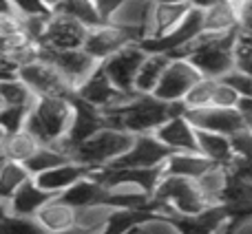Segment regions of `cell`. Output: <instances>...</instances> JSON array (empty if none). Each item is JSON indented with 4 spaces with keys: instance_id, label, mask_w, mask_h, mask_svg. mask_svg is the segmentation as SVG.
<instances>
[{
    "instance_id": "obj_25",
    "label": "cell",
    "mask_w": 252,
    "mask_h": 234,
    "mask_svg": "<svg viewBox=\"0 0 252 234\" xmlns=\"http://www.w3.org/2000/svg\"><path fill=\"white\" fill-rule=\"evenodd\" d=\"M153 7H155V0H124L122 7L111 18V22L122 27V29H128V31H133V33H137V38L142 40L148 20H151Z\"/></svg>"
},
{
    "instance_id": "obj_53",
    "label": "cell",
    "mask_w": 252,
    "mask_h": 234,
    "mask_svg": "<svg viewBox=\"0 0 252 234\" xmlns=\"http://www.w3.org/2000/svg\"><path fill=\"white\" fill-rule=\"evenodd\" d=\"M4 11H16L11 0H0V13H4Z\"/></svg>"
},
{
    "instance_id": "obj_33",
    "label": "cell",
    "mask_w": 252,
    "mask_h": 234,
    "mask_svg": "<svg viewBox=\"0 0 252 234\" xmlns=\"http://www.w3.org/2000/svg\"><path fill=\"white\" fill-rule=\"evenodd\" d=\"M29 179H33V175L29 173V168H27L25 164L7 159V164L0 170V204L7 205V201L11 199Z\"/></svg>"
},
{
    "instance_id": "obj_16",
    "label": "cell",
    "mask_w": 252,
    "mask_h": 234,
    "mask_svg": "<svg viewBox=\"0 0 252 234\" xmlns=\"http://www.w3.org/2000/svg\"><path fill=\"white\" fill-rule=\"evenodd\" d=\"M186 117L197 130H210V133L235 135L246 128L244 115L237 109H219V106H206V109L186 111Z\"/></svg>"
},
{
    "instance_id": "obj_10",
    "label": "cell",
    "mask_w": 252,
    "mask_h": 234,
    "mask_svg": "<svg viewBox=\"0 0 252 234\" xmlns=\"http://www.w3.org/2000/svg\"><path fill=\"white\" fill-rule=\"evenodd\" d=\"M201 78H204V75L195 69V64H192L188 58H173L153 95L164 102H184L188 91H190Z\"/></svg>"
},
{
    "instance_id": "obj_23",
    "label": "cell",
    "mask_w": 252,
    "mask_h": 234,
    "mask_svg": "<svg viewBox=\"0 0 252 234\" xmlns=\"http://www.w3.org/2000/svg\"><path fill=\"white\" fill-rule=\"evenodd\" d=\"M35 221L42 226V230L47 234H56V232L69 230V228L78 226V210L71 204H66L62 197H53V199L35 214Z\"/></svg>"
},
{
    "instance_id": "obj_52",
    "label": "cell",
    "mask_w": 252,
    "mask_h": 234,
    "mask_svg": "<svg viewBox=\"0 0 252 234\" xmlns=\"http://www.w3.org/2000/svg\"><path fill=\"white\" fill-rule=\"evenodd\" d=\"M232 228H235V221H228V223H223L215 234H232Z\"/></svg>"
},
{
    "instance_id": "obj_15",
    "label": "cell",
    "mask_w": 252,
    "mask_h": 234,
    "mask_svg": "<svg viewBox=\"0 0 252 234\" xmlns=\"http://www.w3.org/2000/svg\"><path fill=\"white\" fill-rule=\"evenodd\" d=\"M73 102H75V119H73V126H71L69 135H66V139L62 142V150H66L69 155L80 144L87 142L91 135H95L100 128L109 126V119H106L102 109H95V106L87 104V102L80 100L78 95L73 97Z\"/></svg>"
},
{
    "instance_id": "obj_24",
    "label": "cell",
    "mask_w": 252,
    "mask_h": 234,
    "mask_svg": "<svg viewBox=\"0 0 252 234\" xmlns=\"http://www.w3.org/2000/svg\"><path fill=\"white\" fill-rule=\"evenodd\" d=\"M170 219L177 223L182 234H215L223 223L232 221L226 205H210L208 210H204L201 214H195V217H175V214H170Z\"/></svg>"
},
{
    "instance_id": "obj_17",
    "label": "cell",
    "mask_w": 252,
    "mask_h": 234,
    "mask_svg": "<svg viewBox=\"0 0 252 234\" xmlns=\"http://www.w3.org/2000/svg\"><path fill=\"white\" fill-rule=\"evenodd\" d=\"M93 173H97V170L91 168V166L82 164V161H78V159H69L62 166H58V168H53V170H47V173L38 175V177H33V179L47 192H51L53 197H60V195H64L69 188H73L78 181H82L84 177H89V175H93Z\"/></svg>"
},
{
    "instance_id": "obj_2",
    "label": "cell",
    "mask_w": 252,
    "mask_h": 234,
    "mask_svg": "<svg viewBox=\"0 0 252 234\" xmlns=\"http://www.w3.org/2000/svg\"><path fill=\"white\" fill-rule=\"evenodd\" d=\"M73 97H38L31 106L25 130L33 135L42 146L62 148V142L66 139L75 119Z\"/></svg>"
},
{
    "instance_id": "obj_32",
    "label": "cell",
    "mask_w": 252,
    "mask_h": 234,
    "mask_svg": "<svg viewBox=\"0 0 252 234\" xmlns=\"http://www.w3.org/2000/svg\"><path fill=\"white\" fill-rule=\"evenodd\" d=\"M40 146H42V144H40L33 135L27 133V130H20V133H16V135H4L2 144H0V152L11 161L27 164V161L31 159V155H33Z\"/></svg>"
},
{
    "instance_id": "obj_22",
    "label": "cell",
    "mask_w": 252,
    "mask_h": 234,
    "mask_svg": "<svg viewBox=\"0 0 252 234\" xmlns=\"http://www.w3.org/2000/svg\"><path fill=\"white\" fill-rule=\"evenodd\" d=\"M197 152H201L215 166H226L228 170L237 159L230 135L210 133V130H197Z\"/></svg>"
},
{
    "instance_id": "obj_11",
    "label": "cell",
    "mask_w": 252,
    "mask_h": 234,
    "mask_svg": "<svg viewBox=\"0 0 252 234\" xmlns=\"http://www.w3.org/2000/svg\"><path fill=\"white\" fill-rule=\"evenodd\" d=\"M148 51H144V47L139 42H133L128 47H124L122 51L113 53L109 60L102 62L104 71L109 73V78L115 82V87L122 88L128 95H135V78L139 73V66L144 64Z\"/></svg>"
},
{
    "instance_id": "obj_19",
    "label": "cell",
    "mask_w": 252,
    "mask_h": 234,
    "mask_svg": "<svg viewBox=\"0 0 252 234\" xmlns=\"http://www.w3.org/2000/svg\"><path fill=\"white\" fill-rule=\"evenodd\" d=\"M188 11H190L188 2H155L142 40L164 38L166 33H170L173 29H177L182 25V20L188 16Z\"/></svg>"
},
{
    "instance_id": "obj_6",
    "label": "cell",
    "mask_w": 252,
    "mask_h": 234,
    "mask_svg": "<svg viewBox=\"0 0 252 234\" xmlns=\"http://www.w3.org/2000/svg\"><path fill=\"white\" fill-rule=\"evenodd\" d=\"M16 75L22 82L29 84V88L38 97H73L75 95V88L69 84V80L47 58L35 60L31 64H22L16 71Z\"/></svg>"
},
{
    "instance_id": "obj_57",
    "label": "cell",
    "mask_w": 252,
    "mask_h": 234,
    "mask_svg": "<svg viewBox=\"0 0 252 234\" xmlns=\"http://www.w3.org/2000/svg\"><path fill=\"white\" fill-rule=\"evenodd\" d=\"M128 234H144V232H142V228H135V230H130Z\"/></svg>"
},
{
    "instance_id": "obj_21",
    "label": "cell",
    "mask_w": 252,
    "mask_h": 234,
    "mask_svg": "<svg viewBox=\"0 0 252 234\" xmlns=\"http://www.w3.org/2000/svg\"><path fill=\"white\" fill-rule=\"evenodd\" d=\"M53 199L51 192H47L35 179H29L11 199L7 201V212L18 217H33Z\"/></svg>"
},
{
    "instance_id": "obj_9",
    "label": "cell",
    "mask_w": 252,
    "mask_h": 234,
    "mask_svg": "<svg viewBox=\"0 0 252 234\" xmlns=\"http://www.w3.org/2000/svg\"><path fill=\"white\" fill-rule=\"evenodd\" d=\"M173 155L170 148H166L155 135H135V142L128 150L106 166V170H128V168H153V166H164L168 157Z\"/></svg>"
},
{
    "instance_id": "obj_54",
    "label": "cell",
    "mask_w": 252,
    "mask_h": 234,
    "mask_svg": "<svg viewBox=\"0 0 252 234\" xmlns=\"http://www.w3.org/2000/svg\"><path fill=\"white\" fill-rule=\"evenodd\" d=\"M56 234H89V232L82 230L80 226H73V228H69V230H62V232H56Z\"/></svg>"
},
{
    "instance_id": "obj_14",
    "label": "cell",
    "mask_w": 252,
    "mask_h": 234,
    "mask_svg": "<svg viewBox=\"0 0 252 234\" xmlns=\"http://www.w3.org/2000/svg\"><path fill=\"white\" fill-rule=\"evenodd\" d=\"M47 60L60 69V73L69 80V84L78 91L89 78L97 71L100 62L87 49H66V51H47Z\"/></svg>"
},
{
    "instance_id": "obj_28",
    "label": "cell",
    "mask_w": 252,
    "mask_h": 234,
    "mask_svg": "<svg viewBox=\"0 0 252 234\" xmlns=\"http://www.w3.org/2000/svg\"><path fill=\"white\" fill-rule=\"evenodd\" d=\"M204 31L213 35H228L239 31V13H237V4L230 0L215 4L213 9L204 11Z\"/></svg>"
},
{
    "instance_id": "obj_36",
    "label": "cell",
    "mask_w": 252,
    "mask_h": 234,
    "mask_svg": "<svg viewBox=\"0 0 252 234\" xmlns=\"http://www.w3.org/2000/svg\"><path fill=\"white\" fill-rule=\"evenodd\" d=\"M113 210H115L113 205H106V204L89 205V208H84V210H78V226L82 228V230H87L89 234H100L104 230V226Z\"/></svg>"
},
{
    "instance_id": "obj_8",
    "label": "cell",
    "mask_w": 252,
    "mask_h": 234,
    "mask_svg": "<svg viewBox=\"0 0 252 234\" xmlns=\"http://www.w3.org/2000/svg\"><path fill=\"white\" fill-rule=\"evenodd\" d=\"M201 31H204V11L190 9L188 16L184 18L177 29L166 33L164 38L139 40V44H142L144 51H148V53H168V56H173V58H179L184 49H186Z\"/></svg>"
},
{
    "instance_id": "obj_47",
    "label": "cell",
    "mask_w": 252,
    "mask_h": 234,
    "mask_svg": "<svg viewBox=\"0 0 252 234\" xmlns=\"http://www.w3.org/2000/svg\"><path fill=\"white\" fill-rule=\"evenodd\" d=\"M237 13H239V31L246 35H252V0L239 4Z\"/></svg>"
},
{
    "instance_id": "obj_31",
    "label": "cell",
    "mask_w": 252,
    "mask_h": 234,
    "mask_svg": "<svg viewBox=\"0 0 252 234\" xmlns=\"http://www.w3.org/2000/svg\"><path fill=\"white\" fill-rule=\"evenodd\" d=\"M157 212L142 210V208H115L100 234H128L130 230L139 228L144 221H148Z\"/></svg>"
},
{
    "instance_id": "obj_30",
    "label": "cell",
    "mask_w": 252,
    "mask_h": 234,
    "mask_svg": "<svg viewBox=\"0 0 252 234\" xmlns=\"http://www.w3.org/2000/svg\"><path fill=\"white\" fill-rule=\"evenodd\" d=\"M195 181L210 205H221L223 195L228 190V183H230V170L226 166H213V168L206 170Z\"/></svg>"
},
{
    "instance_id": "obj_55",
    "label": "cell",
    "mask_w": 252,
    "mask_h": 234,
    "mask_svg": "<svg viewBox=\"0 0 252 234\" xmlns=\"http://www.w3.org/2000/svg\"><path fill=\"white\" fill-rule=\"evenodd\" d=\"M155 2H188V0H155Z\"/></svg>"
},
{
    "instance_id": "obj_27",
    "label": "cell",
    "mask_w": 252,
    "mask_h": 234,
    "mask_svg": "<svg viewBox=\"0 0 252 234\" xmlns=\"http://www.w3.org/2000/svg\"><path fill=\"white\" fill-rule=\"evenodd\" d=\"M170 60L173 56L168 53H148L144 64L139 66L137 78H135V95H153L157 84L164 78Z\"/></svg>"
},
{
    "instance_id": "obj_18",
    "label": "cell",
    "mask_w": 252,
    "mask_h": 234,
    "mask_svg": "<svg viewBox=\"0 0 252 234\" xmlns=\"http://www.w3.org/2000/svg\"><path fill=\"white\" fill-rule=\"evenodd\" d=\"M153 135H155L166 148H170L173 152L197 150V128L190 124V119L186 117V113L166 119Z\"/></svg>"
},
{
    "instance_id": "obj_41",
    "label": "cell",
    "mask_w": 252,
    "mask_h": 234,
    "mask_svg": "<svg viewBox=\"0 0 252 234\" xmlns=\"http://www.w3.org/2000/svg\"><path fill=\"white\" fill-rule=\"evenodd\" d=\"M235 69L252 75V38L241 31L235 44Z\"/></svg>"
},
{
    "instance_id": "obj_1",
    "label": "cell",
    "mask_w": 252,
    "mask_h": 234,
    "mask_svg": "<svg viewBox=\"0 0 252 234\" xmlns=\"http://www.w3.org/2000/svg\"><path fill=\"white\" fill-rule=\"evenodd\" d=\"M184 113L186 106L182 102H164L155 95H133L124 104L104 111L109 126H115L130 135H151L166 119Z\"/></svg>"
},
{
    "instance_id": "obj_48",
    "label": "cell",
    "mask_w": 252,
    "mask_h": 234,
    "mask_svg": "<svg viewBox=\"0 0 252 234\" xmlns=\"http://www.w3.org/2000/svg\"><path fill=\"white\" fill-rule=\"evenodd\" d=\"M122 2L124 0H95V7H97V13H100L102 22H111V18L122 7Z\"/></svg>"
},
{
    "instance_id": "obj_5",
    "label": "cell",
    "mask_w": 252,
    "mask_h": 234,
    "mask_svg": "<svg viewBox=\"0 0 252 234\" xmlns=\"http://www.w3.org/2000/svg\"><path fill=\"white\" fill-rule=\"evenodd\" d=\"M133 142H135V135L115 128V126H104L95 135H91L84 144H80L71 152V157L95 170H102L106 166H111L113 161H118L133 146Z\"/></svg>"
},
{
    "instance_id": "obj_39",
    "label": "cell",
    "mask_w": 252,
    "mask_h": 234,
    "mask_svg": "<svg viewBox=\"0 0 252 234\" xmlns=\"http://www.w3.org/2000/svg\"><path fill=\"white\" fill-rule=\"evenodd\" d=\"M58 11H64V13H69V16L78 18V20L84 22L87 27L102 25V18H100V13H97L95 0H64Z\"/></svg>"
},
{
    "instance_id": "obj_4",
    "label": "cell",
    "mask_w": 252,
    "mask_h": 234,
    "mask_svg": "<svg viewBox=\"0 0 252 234\" xmlns=\"http://www.w3.org/2000/svg\"><path fill=\"white\" fill-rule=\"evenodd\" d=\"M153 199L161 205L166 217H195L210 208L204 192L199 190L195 179L177 177V175H164Z\"/></svg>"
},
{
    "instance_id": "obj_13",
    "label": "cell",
    "mask_w": 252,
    "mask_h": 234,
    "mask_svg": "<svg viewBox=\"0 0 252 234\" xmlns=\"http://www.w3.org/2000/svg\"><path fill=\"white\" fill-rule=\"evenodd\" d=\"M75 95L80 100H84L87 104L95 106V109H113V106H120L124 102H128L133 95L124 93L122 88L115 87V82L109 78V73L104 71V66H97V71L82 84V87L75 91Z\"/></svg>"
},
{
    "instance_id": "obj_38",
    "label": "cell",
    "mask_w": 252,
    "mask_h": 234,
    "mask_svg": "<svg viewBox=\"0 0 252 234\" xmlns=\"http://www.w3.org/2000/svg\"><path fill=\"white\" fill-rule=\"evenodd\" d=\"M0 234H47L33 217H18L11 212H0Z\"/></svg>"
},
{
    "instance_id": "obj_37",
    "label": "cell",
    "mask_w": 252,
    "mask_h": 234,
    "mask_svg": "<svg viewBox=\"0 0 252 234\" xmlns=\"http://www.w3.org/2000/svg\"><path fill=\"white\" fill-rule=\"evenodd\" d=\"M219 80L213 78H201L195 87L188 91V95L184 97L182 104L186 106V111H197V109H206V106H213V95H215V87H217Z\"/></svg>"
},
{
    "instance_id": "obj_59",
    "label": "cell",
    "mask_w": 252,
    "mask_h": 234,
    "mask_svg": "<svg viewBox=\"0 0 252 234\" xmlns=\"http://www.w3.org/2000/svg\"><path fill=\"white\" fill-rule=\"evenodd\" d=\"M2 106H4V102H2V97H0V111H2Z\"/></svg>"
},
{
    "instance_id": "obj_51",
    "label": "cell",
    "mask_w": 252,
    "mask_h": 234,
    "mask_svg": "<svg viewBox=\"0 0 252 234\" xmlns=\"http://www.w3.org/2000/svg\"><path fill=\"white\" fill-rule=\"evenodd\" d=\"M40 2H42L47 9H51V11H58V9L62 7V2H64V0H40Z\"/></svg>"
},
{
    "instance_id": "obj_45",
    "label": "cell",
    "mask_w": 252,
    "mask_h": 234,
    "mask_svg": "<svg viewBox=\"0 0 252 234\" xmlns=\"http://www.w3.org/2000/svg\"><path fill=\"white\" fill-rule=\"evenodd\" d=\"M223 82L228 84V87H232L237 93H239V97H252V75L244 73V71L239 69H232L228 75H223Z\"/></svg>"
},
{
    "instance_id": "obj_58",
    "label": "cell",
    "mask_w": 252,
    "mask_h": 234,
    "mask_svg": "<svg viewBox=\"0 0 252 234\" xmlns=\"http://www.w3.org/2000/svg\"><path fill=\"white\" fill-rule=\"evenodd\" d=\"M2 139H4V133H2V128H0V144H2Z\"/></svg>"
},
{
    "instance_id": "obj_35",
    "label": "cell",
    "mask_w": 252,
    "mask_h": 234,
    "mask_svg": "<svg viewBox=\"0 0 252 234\" xmlns=\"http://www.w3.org/2000/svg\"><path fill=\"white\" fill-rule=\"evenodd\" d=\"M0 97H2L4 106H33V102L38 100V95L29 88V84L22 82L18 75L0 80Z\"/></svg>"
},
{
    "instance_id": "obj_12",
    "label": "cell",
    "mask_w": 252,
    "mask_h": 234,
    "mask_svg": "<svg viewBox=\"0 0 252 234\" xmlns=\"http://www.w3.org/2000/svg\"><path fill=\"white\" fill-rule=\"evenodd\" d=\"M133 42H139L137 33H133V31H128V29H122V27L113 25V22H102V25L89 29L84 49L102 64V62L109 60L113 53L122 51L124 47H128V44H133Z\"/></svg>"
},
{
    "instance_id": "obj_49",
    "label": "cell",
    "mask_w": 252,
    "mask_h": 234,
    "mask_svg": "<svg viewBox=\"0 0 252 234\" xmlns=\"http://www.w3.org/2000/svg\"><path fill=\"white\" fill-rule=\"evenodd\" d=\"M219 2H223V0H188L190 9H199V11H208Z\"/></svg>"
},
{
    "instance_id": "obj_42",
    "label": "cell",
    "mask_w": 252,
    "mask_h": 234,
    "mask_svg": "<svg viewBox=\"0 0 252 234\" xmlns=\"http://www.w3.org/2000/svg\"><path fill=\"white\" fill-rule=\"evenodd\" d=\"M139 228H142L144 234H182L177 223L170 217H166V214H155L148 221H144Z\"/></svg>"
},
{
    "instance_id": "obj_40",
    "label": "cell",
    "mask_w": 252,
    "mask_h": 234,
    "mask_svg": "<svg viewBox=\"0 0 252 234\" xmlns=\"http://www.w3.org/2000/svg\"><path fill=\"white\" fill-rule=\"evenodd\" d=\"M31 106H2L0 111V128L4 135H16L27 128Z\"/></svg>"
},
{
    "instance_id": "obj_46",
    "label": "cell",
    "mask_w": 252,
    "mask_h": 234,
    "mask_svg": "<svg viewBox=\"0 0 252 234\" xmlns=\"http://www.w3.org/2000/svg\"><path fill=\"white\" fill-rule=\"evenodd\" d=\"M13 9L20 13L22 18L27 16H44V13H53L51 9H47L40 0H11Z\"/></svg>"
},
{
    "instance_id": "obj_20",
    "label": "cell",
    "mask_w": 252,
    "mask_h": 234,
    "mask_svg": "<svg viewBox=\"0 0 252 234\" xmlns=\"http://www.w3.org/2000/svg\"><path fill=\"white\" fill-rule=\"evenodd\" d=\"M232 221H244L252 217V177L230 173V183L223 195V204Z\"/></svg>"
},
{
    "instance_id": "obj_7",
    "label": "cell",
    "mask_w": 252,
    "mask_h": 234,
    "mask_svg": "<svg viewBox=\"0 0 252 234\" xmlns=\"http://www.w3.org/2000/svg\"><path fill=\"white\" fill-rule=\"evenodd\" d=\"M89 29L84 22H80L78 18L69 16L64 11H53L49 18L47 31L42 38L44 51H66V49H82L87 42Z\"/></svg>"
},
{
    "instance_id": "obj_50",
    "label": "cell",
    "mask_w": 252,
    "mask_h": 234,
    "mask_svg": "<svg viewBox=\"0 0 252 234\" xmlns=\"http://www.w3.org/2000/svg\"><path fill=\"white\" fill-rule=\"evenodd\" d=\"M232 234H252V217L244 219V221H235Z\"/></svg>"
},
{
    "instance_id": "obj_26",
    "label": "cell",
    "mask_w": 252,
    "mask_h": 234,
    "mask_svg": "<svg viewBox=\"0 0 252 234\" xmlns=\"http://www.w3.org/2000/svg\"><path fill=\"white\" fill-rule=\"evenodd\" d=\"M66 204H71L75 210H84L89 205H100L104 204L106 197V183L100 179V175L93 173L89 177H84L82 181H78L73 188L60 195Z\"/></svg>"
},
{
    "instance_id": "obj_43",
    "label": "cell",
    "mask_w": 252,
    "mask_h": 234,
    "mask_svg": "<svg viewBox=\"0 0 252 234\" xmlns=\"http://www.w3.org/2000/svg\"><path fill=\"white\" fill-rule=\"evenodd\" d=\"M25 31V18L18 11H4L0 13V40L13 38V35Z\"/></svg>"
},
{
    "instance_id": "obj_44",
    "label": "cell",
    "mask_w": 252,
    "mask_h": 234,
    "mask_svg": "<svg viewBox=\"0 0 252 234\" xmlns=\"http://www.w3.org/2000/svg\"><path fill=\"white\" fill-rule=\"evenodd\" d=\"M239 93L232 87H228L223 80H219L217 87H215V95H213V106H219V109H237L239 104Z\"/></svg>"
},
{
    "instance_id": "obj_3",
    "label": "cell",
    "mask_w": 252,
    "mask_h": 234,
    "mask_svg": "<svg viewBox=\"0 0 252 234\" xmlns=\"http://www.w3.org/2000/svg\"><path fill=\"white\" fill-rule=\"evenodd\" d=\"M237 38H239V31L237 33H228V35H213V33L201 31L184 49L179 58H188L204 78L221 80L223 75H228L235 69Z\"/></svg>"
},
{
    "instance_id": "obj_29",
    "label": "cell",
    "mask_w": 252,
    "mask_h": 234,
    "mask_svg": "<svg viewBox=\"0 0 252 234\" xmlns=\"http://www.w3.org/2000/svg\"><path fill=\"white\" fill-rule=\"evenodd\" d=\"M213 161H208L201 152L190 150V152H173L168 161L164 164L166 175H177V177H188V179H199L206 170L213 168Z\"/></svg>"
},
{
    "instance_id": "obj_56",
    "label": "cell",
    "mask_w": 252,
    "mask_h": 234,
    "mask_svg": "<svg viewBox=\"0 0 252 234\" xmlns=\"http://www.w3.org/2000/svg\"><path fill=\"white\" fill-rule=\"evenodd\" d=\"M232 4H237V7H239V4H244V2H248V0H230Z\"/></svg>"
},
{
    "instance_id": "obj_34",
    "label": "cell",
    "mask_w": 252,
    "mask_h": 234,
    "mask_svg": "<svg viewBox=\"0 0 252 234\" xmlns=\"http://www.w3.org/2000/svg\"><path fill=\"white\" fill-rule=\"evenodd\" d=\"M69 159H73V157H71L66 150H62L60 146H40L25 166L29 168V173L33 175V177H38V175L58 168V166H62Z\"/></svg>"
}]
</instances>
